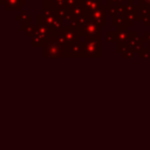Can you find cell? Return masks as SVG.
I'll use <instances>...</instances> for the list:
<instances>
[{"label":"cell","instance_id":"9c48e42d","mask_svg":"<svg viewBox=\"0 0 150 150\" xmlns=\"http://www.w3.org/2000/svg\"><path fill=\"white\" fill-rule=\"evenodd\" d=\"M111 25L114 27H117V32H123V30H129V25L127 21L125 15H116L111 18Z\"/></svg>","mask_w":150,"mask_h":150},{"label":"cell","instance_id":"30bf717a","mask_svg":"<svg viewBox=\"0 0 150 150\" xmlns=\"http://www.w3.org/2000/svg\"><path fill=\"white\" fill-rule=\"evenodd\" d=\"M102 5V0H82V6L86 9V12L91 13L100 8Z\"/></svg>","mask_w":150,"mask_h":150},{"label":"cell","instance_id":"d6986e66","mask_svg":"<svg viewBox=\"0 0 150 150\" xmlns=\"http://www.w3.org/2000/svg\"><path fill=\"white\" fill-rule=\"evenodd\" d=\"M138 57L139 59H145V57H150V48L144 47L142 50L138 52Z\"/></svg>","mask_w":150,"mask_h":150},{"label":"cell","instance_id":"ba28073f","mask_svg":"<svg viewBox=\"0 0 150 150\" xmlns=\"http://www.w3.org/2000/svg\"><path fill=\"white\" fill-rule=\"evenodd\" d=\"M107 13L109 16H116V15H125L128 11V4L122 5H105Z\"/></svg>","mask_w":150,"mask_h":150},{"label":"cell","instance_id":"4316f807","mask_svg":"<svg viewBox=\"0 0 150 150\" xmlns=\"http://www.w3.org/2000/svg\"><path fill=\"white\" fill-rule=\"evenodd\" d=\"M138 4L141 5H146V6H150V0H139Z\"/></svg>","mask_w":150,"mask_h":150},{"label":"cell","instance_id":"e0dca14e","mask_svg":"<svg viewBox=\"0 0 150 150\" xmlns=\"http://www.w3.org/2000/svg\"><path fill=\"white\" fill-rule=\"evenodd\" d=\"M130 40V30H123V32H118V40L117 43H128Z\"/></svg>","mask_w":150,"mask_h":150},{"label":"cell","instance_id":"484cf974","mask_svg":"<svg viewBox=\"0 0 150 150\" xmlns=\"http://www.w3.org/2000/svg\"><path fill=\"white\" fill-rule=\"evenodd\" d=\"M134 54H135V53H134L132 50H128V52H125V53L122 54V57H125V59H127V57H134Z\"/></svg>","mask_w":150,"mask_h":150},{"label":"cell","instance_id":"8fae6325","mask_svg":"<svg viewBox=\"0 0 150 150\" xmlns=\"http://www.w3.org/2000/svg\"><path fill=\"white\" fill-rule=\"evenodd\" d=\"M137 15L139 18V20L143 22L144 20H148L150 18V9H149V6L146 5H141V4H137Z\"/></svg>","mask_w":150,"mask_h":150},{"label":"cell","instance_id":"4fadbf2b","mask_svg":"<svg viewBox=\"0 0 150 150\" xmlns=\"http://www.w3.org/2000/svg\"><path fill=\"white\" fill-rule=\"evenodd\" d=\"M4 7L6 11H22L21 9L22 5L20 0H6Z\"/></svg>","mask_w":150,"mask_h":150},{"label":"cell","instance_id":"f546056e","mask_svg":"<svg viewBox=\"0 0 150 150\" xmlns=\"http://www.w3.org/2000/svg\"><path fill=\"white\" fill-rule=\"evenodd\" d=\"M5 1H6V0H0V4L4 6V5H5Z\"/></svg>","mask_w":150,"mask_h":150},{"label":"cell","instance_id":"7c38bea8","mask_svg":"<svg viewBox=\"0 0 150 150\" xmlns=\"http://www.w3.org/2000/svg\"><path fill=\"white\" fill-rule=\"evenodd\" d=\"M55 14H56L57 19L61 20L62 22H63V21H69V22H71V13H70V11H69L67 7H64V8H57Z\"/></svg>","mask_w":150,"mask_h":150},{"label":"cell","instance_id":"f1b7e54d","mask_svg":"<svg viewBox=\"0 0 150 150\" xmlns=\"http://www.w3.org/2000/svg\"><path fill=\"white\" fill-rule=\"evenodd\" d=\"M42 2H54V0H42Z\"/></svg>","mask_w":150,"mask_h":150},{"label":"cell","instance_id":"2e32d148","mask_svg":"<svg viewBox=\"0 0 150 150\" xmlns=\"http://www.w3.org/2000/svg\"><path fill=\"white\" fill-rule=\"evenodd\" d=\"M33 26V16L32 15H28L27 18H25L22 21H21V30L26 33L27 29H29L30 27Z\"/></svg>","mask_w":150,"mask_h":150},{"label":"cell","instance_id":"5bb4252c","mask_svg":"<svg viewBox=\"0 0 150 150\" xmlns=\"http://www.w3.org/2000/svg\"><path fill=\"white\" fill-rule=\"evenodd\" d=\"M69 11H70V13H71V22H75L77 19H80L82 15L86 14V9L83 8L82 5L76 6V7H74L73 9H69ZM71 22H70V23H71Z\"/></svg>","mask_w":150,"mask_h":150},{"label":"cell","instance_id":"6da1fadb","mask_svg":"<svg viewBox=\"0 0 150 150\" xmlns=\"http://www.w3.org/2000/svg\"><path fill=\"white\" fill-rule=\"evenodd\" d=\"M66 42L60 34L50 36L42 46V56L47 57H63Z\"/></svg>","mask_w":150,"mask_h":150},{"label":"cell","instance_id":"d4e9b609","mask_svg":"<svg viewBox=\"0 0 150 150\" xmlns=\"http://www.w3.org/2000/svg\"><path fill=\"white\" fill-rule=\"evenodd\" d=\"M123 0H105V5H122Z\"/></svg>","mask_w":150,"mask_h":150},{"label":"cell","instance_id":"8992f818","mask_svg":"<svg viewBox=\"0 0 150 150\" xmlns=\"http://www.w3.org/2000/svg\"><path fill=\"white\" fill-rule=\"evenodd\" d=\"M144 43L145 42H144L143 36H141L137 30H130V40L128 42L130 50L138 54V52L144 48Z\"/></svg>","mask_w":150,"mask_h":150},{"label":"cell","instance_id":"7402d4cb","mask_svg":"<svg viewBox=\"0 0 150 150\" xmlns=\"http://www.w3.org/2000/svg\"><path fill=\"white\" fill-rule=\"evenodd\" d=\"M38 30V26H32L29 29H27L26 30V34H27V36L28 38H32L34 34H35V32Z\"/></svg>","mask_w":150,"mask_h":150},{"label":"cell","instance_id":"52a82bcc","mask_svg":"<svg viewBox=\"0 0 150 150\" xmlns=\"http://www.w3.org/2000/svg\"><path fill=\"white\" fill-rule=\"evenodd\" d=\"M82 35L84 40L87 39H101V27L94 23L93 21L89 22L87 26L82 27Z\"/></svg>","mask_w":150,"mask_h":150},{"label":"cell","instance_id":"5b68a950","mask_svg":"<svg viewBox=\"0 0 150 150\" xmlns=\"http://www.w3.org/2000/svg\"><path fill=\"white\" fill-rule=\"evenodd\" d=\"M107 16H108V13H107L105 4H102L100 8H97L96 11H94V12L90 13L91 21L94 23H96L97 26H100L101 28L107 26Z\"/></svg>","mask_w":150,"mask_h":150},{"label":"cell","instance_id":"ac0fdd59","mask_svg":"<svg viewBox=\"0 0 150 150\" xmlns=\"http://www.w3.org/2000/svg\"><path fill=\"white\" fill-rule=\"evenodd\" d=\"M80 5H82V1L80 0H66V7L68 9H73L74 7L80 6Z\"/></svg>","mask_w":150,"mask_h":150},{"label":"cell","instance_id":"83f0119b","mask_svg":"<svg viewBox=\"0 0 150 150\" xmlns=\"http://www.w3.org/2000/svg\"><path fill=\"white\" fill-rule=\"evenodd\" d=\"M143 25H144L145 27H148V26L150 25V19H148V20H144V21H143Z\"/></svg>","mask_w":150,"mask_h":150},{"label":"cell","instance_id":"9a60e30c","mask_svg":"<svg viewBox=\"0 0 150 150\" xmlns=\"http://www.w3.org/2000/svg\"><path fill=\"white\" fill-rule=\"evenodd\" d=\"M118 40V32L117 30H107L105 32V41L108 43L117 42Z\"/></svg>","mask_w":150,"mask_h":150},{"label":"cell","instance_id":"cb8c5ba5","mask_svg":"<svg viewBox=\"0 0 150 150\" xmlns=\"http://www.w3.org/2000/svg\"><path fill=\"white\" fill-rule=\"evenodd\" d=\"M143 39H144V42L149 45L150 47V32L149 30H144L143 32Z\"/></svg>","mask_w":150,"mask_h":150},{"label":"cell","instance_id":"3957f363","mask_svg":"<svg viewBox=\"0 0 150 150\" xmlns=\"http://www.w3.org/2000/svg\"><path fill=\"white\" fill-rule=\"evenodd\" d=\"M86 42L81 41L77 43H66L63 57H84Z\"/></svg>","mask_w":150,"mask_h":150},{"label":"cell","instance_id":"ffe728a7","mask_svg":"<svg viewBox=\"0 0 150 150\" xmlns=\"http://www.w3.org/2000/svg\"><path fill=\"white\" fill-rule=\"evenodd\" d=\"M128 50H130L128 43H121V42L117 43V52H118V53L123 54V53H125V52H128Z\"/></svg>","mask_w":150,"mask_h":150},{"label":"cell","instance_id":"277c9868","mask_svg":"<svg viewBox=\"0 0 150 150\" xmlns=\"http://www.w3.org/2000/svg\"><path fill=\"white\" fill-rule=\"evenodd\" d=\"M86 42V54L84 57H95L98 59L102 56L101 39H87Z\"/></svg>","mask_w":150,"mask_h":150},{"label":"cell","instance_id":"7a4b0ae2","mask_svg":"<svg viewBox=\"0 0 150 150\" xmlns=\"http://www.w3.org/2000/svg\"><path fill=\"white\" fill-rule=\"evenodd\" d=\"M60 35L66 43H77L81 42V39L83 38L82 29L71 23L68 26H63L60 30Z\"/></svg>","mask_w":150,"mask_h":150},{"label":"cell","instance_id":"44dd1931","mask_svg":"<svg viewBox=\"0 0 150 150\" xmlns=\"http://www.w3.org/2000/svg\"><path fill=\"white\" fill-rule=\"evenodd\" d=\"M28 15H29V14H28V13H27V12H26L25 9H22V11L20 12V14H18V15L15 16V20H16V21H20V22H21V21H22V20L25 19V18H27Z\"/></svg>","mask_w":150,"mask_h":150},{"label":"cell","instance_id":"603a6c76","mask_svg":"<svg viewBox=\"0 0 150 150\" xmlns=\"http://www.w3.org/2000/svg\"><path fill=\"white\" fill-rule=\"evenodd\" d=\"M54 4L56 8H64L66 7V0H54Z\"/></svg>","mask_w":150,"mask_h":150}]
</instances>
